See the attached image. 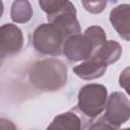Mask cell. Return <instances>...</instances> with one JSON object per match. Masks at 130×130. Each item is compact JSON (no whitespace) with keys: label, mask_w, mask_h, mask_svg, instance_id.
I'll return each mask as SVG.
<instances>
[{"label":"cell","mask_w":130,"mask_h":130,"mask_svg":"<svg viewBox=\"0 0 130 130\" xmlns=\"http://www.w3.org/2000/svg\"><path fill=\"white\" fill-rule=\"evenodd\" d=\"M86 121L82 115L72 110L56 116L46 130H83Z\"/></svg>","instance_id":"ba28073f"},{"label":"cell","mask_w":130,"mask_h":130,"mask_svg":"<svg viewBox=\"0 0 130 130\" xmlns=\"http://www.w3.org/2000/svg\"><path fill=\"white\" fill-rule=\"evenodd\" d=\"M128 72H129V69L126 68V69L122 72V74L120 75V79H119V80H120V85L123 86L127 91L129 90V89H128V88H129V87H128V83H129V73H128Z\"/></svg>","instance_id":"e0dca14e"},{"label":"cell","mask_w":130,"mask_h":130,"mask_svg":"<svg viewBox=\"0 0 130 130\" xmlns=\"http://www.w3.org/2000/svg\"><path fill=\"white\" fill-rule=\"evenodd\" d=\"M107 67L108 65L105 63L89 58L83 63L73 67V72L84 80H92L103 76L107 70Z\"/></svg>","instance_id":"9c48e42d"},{"label":"cell","mask_w":130,"mask_h":130,"mask_svg":"<svg viewBox=\"0 0 130 130\" xmlns=\"http://www.w3.org/2000/svg\"><path fill=\"white\" fill-rule=\"evenodd\" d=\"M3 11H4V5H3V2L0 1V17H1L2 14H3Z\"/></svg>","instance_id":"ac0fdd59"},{"label":"cell","mask_w":130,"mask_h":130,"mask_svg":"<svg viewBox=\"0 0 130 130\" xmlns=\"http://www.w3.org/2000/svg\"><path fill=\"white\" fill-rule=\"evenodd\" d=\"M82 5L84 6L85 10L90 13H100L105 9V7L107 5V1H95V2L83 1Z\"/></svg>","instance_id":"5bb4252c"},{"label":"cell","mask_w":130,"mask_h":130,"mask_svg":"<svg viewBox=\"0 0 130 130\" xmlns=\"http://www.w3.org/2000/svg\"><path fill=\"white\" fill-rule=\"evenodd\" d=\"M10 16L12 21L16 23H25L30 20L32 16V8L28 1L18 0L11 5Z\"/></svg>","instance_id":"7c38bea8"},{"label":"cell","mask_w":130,"mask_h":130,"mask_svg":"<svg viewBox=\"0 0 130 130\" xmlns=\"http://www.w3.org/2000/svg\"><path fill=\"white\" fill-rule=\"evenodd\" d=\"M84 34L87 35L90 38V40L92 41V43H93V45L95 47V51L107 42L106 32L99 25H91V26L87 27L85 29Z\"/></svg>","instance_id":"4fadbf2b"},{"label":"cell","mask_w":130,"mask_h":130,"mask_svg":"<svg viewBox=\"0 0 130 130\" xmlns=\"http://www.w3.org/2000/svg\"><path fill=\"white\" fill-rule=\"evenodd\" d=\"M107 99L108 90L105 85L98 83L86 84L78 92V102L75 110L84 118L93 119L105 110Z\"/></svg>","instance_id":"3957f363"},{"label":"cell","mask_w":130,"mask_h":130,"mask_svg":"<svg viewBox=\"0 0 130 130\" xmlns=\"http://www.w3.org/2000/svg\"><path fill=\"white\" fill-rule=\"evenodd\" d=\"M122 130H130L129 128H125V129H122Z\"/></svg>","instance_id":"d6986e66"},{"label":"cell","mask_w":130,"mask_h":130,"mask_svg":"<svg viewBox=\"0 0 130 130\" xmlns=\"http://www.w3.org/2000/svg\"><path fill=\"white\" fill-rule=\"evenodd\" d=\"M0 130H16V126L10 120L0 118Z\"/></svg>","instance_id":"2e32d148"},{"label":"cell","mask_w":130,"mask_h":130,"mask_svg":"<svg viewBox=\"0 0 130 130\" xmlns=\"http://www.w3.org/2000/svg\"><path fill=\"white\" fill-rule=\"evenodd\" d=\"M95 52V47L90 38L83 34H77L69 37L63 44L62 54L72 62L87 60Z\"/></svg>","instance_id":"5b68a950"},{"label":"cell","mask_w":130,"mask_h":130,"mask_svg":"<svg viewBox=\"0 0 130 130\" xmlns=\"http://www.w3.org/2000/svg\"><path fill=\"white\" fill-rule=\"evenodd\" d=\"M117 129L118 128H116L113 125H111L110 123H108L104 119V117H102L99 120H96L95 122H93L87 130H117Z\"/></svg>","instance_id":"9a60e30c"},{"label":"cell","mask_w":130,"mask_h":130,"mask_svg":"<svg viewBox=\"0 0 130 130\" xmlns=\"http://www.w3.org/2000/svg\"><path fill=\"white\" fill-rule=\"evenodd\" d=\"M28 77L30 83L39 89L57 90L67 81V67L59 59H44L30 67Z\"/></svg>","instance_id":"7a4b0ae2"},{"label":"cell","mask_w":130,"mask_h":130,"mask_svg":"<svg viewBox=\"0 0 130 130\" xmlns=\"http://www.w3.org/2000/svg\"><path fill=\"white\" fill-rule=\"evenodd\" d=\"M23 45L21 29L13 23H5L0 26V68L8 56L20 51Z\"/></svg>","instance_id":"8992f818"},{"label":"cell","mask_w":130,"mask_h":130,"mask_svg":"<svg viewBox=\"0 0 130 130\" xmlns=\"http://www.w3.org/2000/svg\"><path fill=\"white\" fill-rule=\"evenodd\" d=\"M104 119L116 128L128 121L130 115V102L126 94L115 91L110 94L106 103Z\"/></svg>","instance_id":"277c9868"},{"label":"cell","mask_w":130,"mask_h":130,"mask_svg":"<svg viewBox=\"0 0 130 130\" xmlns=\"http://www.w3.org/2000/svg\"><path fill=\"white\" fill-rule=\"evenodd\" d=\"M110 21L119 36L125 41L130 40V5L121 4L110 12Z\"/></svg>","instance_id":"52a82bcc"},{"label":"cell","mask_w":130,"mask_h":130,"mask_svg":"<svg viewBox=\"0 0 130 130\" xmlns=\"http://www.w3.org/2000/svg\"><path fill=\"white\" fill-rule=\"evenodd\" d=\"M41 8L47 13L48 21H52L59 15L70 11H76L75 6L67 0H41L39 1Z\"/></svg>","instance_id":"8fae6325"},{"label":"cell","mask_w":130,"mask_h":130,"mask_svg":"<svg viewBox=\"0 0 130 130\" xmlns=\"http://www.w3.org/2000/svg\"><path fill=\"white\" fill-rule=\"evenodd\" d=\"M122 54V47L116 41H107L102 47H100L90 58L95 59L105 63L106 65H110L119 60Z\"/></svg>","instance_id":"30bf717a"},{"label":"cell","mask_w":130,"mask_h":130,"mask_svg":"<svg viewBox=\"0 0 130 130\" xmlns=\"http://www.w3.org/2000/svg\"><path fill=\"white\" fill-rule=\"evenodd\" d=\"M80 34L76 11L57 16L48 23L40 24L34 31L32 44L36 51L48 56L62 54L64 42L71 36Z\"/></svg>","instance_id":"6da1fadb"}]
</instances>
